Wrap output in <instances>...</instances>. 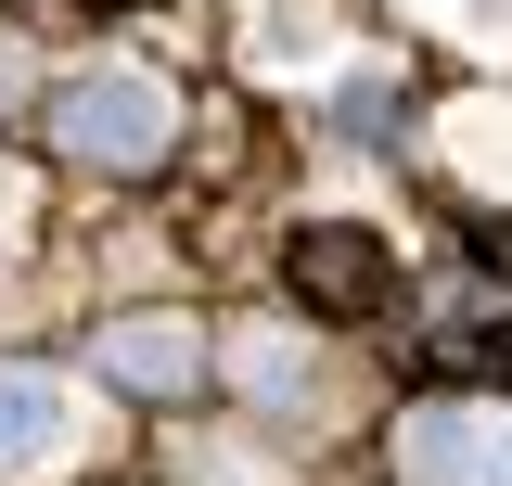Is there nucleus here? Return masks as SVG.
I'll use <instances>...</instances> for the list:
<instances>
[{
	"instance_id": "nucleus-9",
	"label": "nucleus",
	"mask_w": 512,
	"mask_h": 486,
	"mask_svg": "<svg viewBox=\"0 0 512 486\" xmlns=\"http://www.w3.org/2000/svg\"><path fill=\"white\" fill-rule=\"evenodd\" d=\"M192 486H256V461H218V448H205V461H192Z\"/></svg>"
},
{
	"instance_id": "nucleus-7",
	"label": "nucleus",
	"mask_w": 512,
	"mask_h": 486,
	"mask_svg": "<svg viewBox=\"0 0 512 486\" xmlns=\"http://www.w3.org/2000/svg\"><path fill=\"white\" fill-rule=\"evenodd\" d=\"M295 269H308V282H333V295H372V243H359V231H333V243L308 231V256H295Z\"/></svg>"
},
{
	"instance_id": "nucleus-11",
	"label": "nucleus",
	"mask_w": 512,
	"mask_h": 486,
	"mask_svg": "<svg viewBox=\"0 0 512 486\" xmlns=\"http://www.w3.org/2000/svg\"><path fill=\"white\" fill-rule=\"evenodd\" d=\"M26 231V180H13V167H0V243Z\"/></svg>"
},
{
	"instance_id": "nucleus-8",
	"label": "nucleus",
	"mask_w": 512,
	"mask_h": 486,
	"mask_svg": "<svg viewBox=\"0 0 512 486\" xmlns=\"http://www.w3.org/2000/svg\"><path fill=\"white\" fill-rule=\"evenodd\" d=\"M436 26H461L474 52H512V0H423Z\"/></svg>"
},
{
	"instance_id": "nucleus-3",
	"label": "nucleus",
	"mask_w": 512,
	"mask_h": 486,
	"mask_svg": "<svg viewBox=\"0 0 512 486\" xmlns=\"http://www.w3.org/2000/svg\"><path fill=\"white\" fill-rule=\"evenodd\" d=\"M77 448V384L39 359H0V474H52Z\"/></svg>"
},
{
	"instance_id": "nucleus-5",
	"label": "nucleus",
	"mask_w": 512,
	"mask_h": 486,
	"mask_svg": "<svg viewBox=\"0 0 512 486\" xmlns=\"http://www.w3.org/2000/svg\"><path fill=\"white\" fill-rule=\"evenodd\" d=\"M333 52V0H256V64L269 77H308Z\"/></svg>"
},
{
	"instance_id": "nucleus-4",
	"label": "nucleus",
	"mask_w": 512,
	"mask_h": 486,
	"mask_svg": "<svg viewBox=\"0 0 512 486\" xmlns=\"http://www.w3.org/2000/svg\"><path fill=\"white\" fill-rule=\"evenodd\" d=\"M103 384H128V397H192L205 384V333L192 320H116L103 333Z\"/></svg>"
},
{
	"instance_id": "nucleus-2",
	"label": "nucleus",
	"mask_w": 512,
	"mask_h": 486,
	"mask_svg": "<svg viewBox=\"0 0 512 486\" xmlns=\"http://www.w3.org/2000/svg\"><path fill=\"white\" fill-rule=\"evenodd\" d=\"M397 486H512V410H410Z\"/></svg>"
},
{
	"instance_id": "nucleus-6",
	"label": "nucleus",
	"mask_w": 512,
	"mask_h": 486,
	"mask_svg": "<svg viewBox=\"0 0 512 486\" xmlns=\"http://www.w3.org/2000/svg\"><path fill=\"white\" fill-rule=\"evenodd\" d=\"M231 371H244L269 410H320V359L295 346V333H244V346H231Z\"/></svg>"
},
{
	"instance_id": "nucleus-10",
	"label": "nucleus",
	"mask_w": 512,
	"mask_h": 486,
	"mask_svg": "<svg viewBox=\"0 0 512 486\" xmlns=\"http://www.w3.org/2000/svg\"><path fill=\"white\" fill-rule=\"evenodd\" d=\"M13 103H26V52L0 39V116H13Z\"/></svg>"
},
{
	"instance_id": "nucleus-1",
	"label": "nucleus",
	"mask_w": 512,
	"mask_h": 486,
	"mask_svg": "<svg viewBox=\"0 0 512 486\" xmlns=\"http://www.w3.org/2000/svg\"><path fill=\"white\" fill-rule=\"evenodd\" d=\"M167 141H180V103H167V77H141V64H103V77L64 90V154H77V167H154Z\"/></svg>"
}]
</instances>
